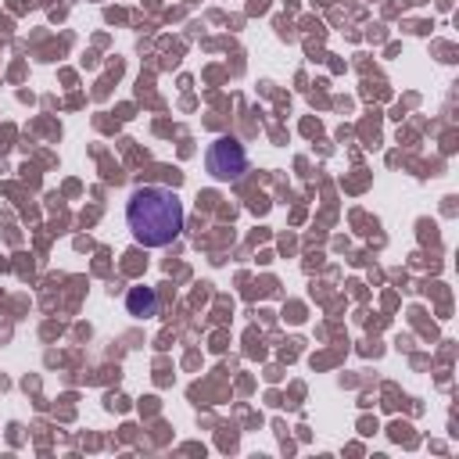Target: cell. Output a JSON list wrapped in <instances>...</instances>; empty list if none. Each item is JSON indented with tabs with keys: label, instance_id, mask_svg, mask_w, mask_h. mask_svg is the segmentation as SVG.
Listing matches in <instances>:
<instances>
[{
	"label": "cell",
	"instance_id": "obj_1",
	"mask_svg": "<svg viewBox=\"0 0 459 459\" xmlns=\"http://www.w3.org/2000/svg\"><path fill=\"white\" fill-rule=\"evenodd\" d=\"M126 226L136 244L165 247L183 230V201L169 186H136L126 201Z\"/></svg>",
	"mask_w": 459,
	"mask_h": 459
},
{
	"label": "cell",
	"instance_id": "obj_2",
	"mask_svg": "<svg viewBox=\"0 0 459 459\" xmlns=\"http://www.w3.org/2000/svg\"><path fill=\"white\" fill-rule=\"evenodd\" d=\"M204 165H208L215 183H237L247 172V151L237 136H219V140H212Z\"/></svg>",
	"mask_w": 459,
	"mask_h": 459
},
{
	"label": "cell",
	"instance_id": "obj_3",
	"mask_svg": "<svg viewBox=\"0 0 459 459\" xmlns=\"http://www.w3.org/2000/svg\"><path fill=\"white\" fill-rule=\"evenodd\" d=\"M126 308H129V316H136V319L154 316V312H158V294H154V287H133V290L126 294Z\"/></svg>",
	"mask_w": 459,
	"mask_h": 459
}]
</instances>
